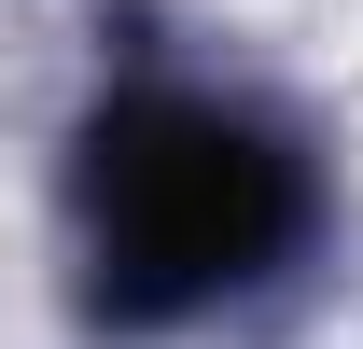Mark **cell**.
Instances as JSON below:
<instances>
[{
  "label": "cell",
  "mask_w": 363,
  "mask_h": 349,
  "mask_svg": "<svg viewBox=\"0 0 363 349\" xmlns=\"http://www.w3.org/2000/svg\"><path fill=\"white\" fill-rule=\"evenodd\" d=\"M279 154H252L210 112H126L98 140V238L126 265V307H182L238 279V265L279 238Z\"/></svg>",
  "instance_id": "obj_1"
}]
</instances>
